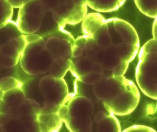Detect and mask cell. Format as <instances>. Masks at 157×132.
<instances>
[{
    "label": "cell",
    "instance_id": "obj_23",
    "mask_svg": "<svg viewBox=\"0 0 157 132\" xmlns=\"http://www.w3.org/2000/svg\"><path fill=\"white\" fill-rule=\"evenodd\" d=\"M83 54V50L81 47L74 44L72 48V57L78 58L81 57Z\"/></svg>",
    "mask_w": 157,
    "mask_h": 132
},
{
    "label": "cell",
    "instance_id": "obj_17",
    "mask_svg": "<svg viewBox=\"0 0 157 132\" xmlns=\"http://www.w3.org/2000/svg\"><path fill=\"white\" fill-rule=\"evenodd\" d=\"M13 7L7 0H1V23L0 28L11 21Z\"/></svg>",
    "mask_w": 157,
    "mask_h": 132
},
{
    "label": "cell",
    "instance_id": "obj_12",
    "mask_svg": "<svg viewBox=\"0 0 157 132\" xmlns=\"http://www.w3.org/2000/svg\"><path fill=\"white\" fill-rule=\"evenodd\" d=\"M126 0H83V2L94 10L98 12L115 11L122 7Z\"/></svg>",
    "mask_w": 157,
    "mask_h": 132
},
{
    "label": "cell",
    "instance_id": "obj_24",
    "mask_svg": "<svg viewBox=\"0 0 157 132\" xmlns=\"http://www.w3.org/2000/svg\"><path fill=\"white\" fill-rule=\"evenodd\" d=\"M11 4L12 6L15 8H21L22 6L25 3L27 2L30 0H7Z\"/></svg>",
    "mask_w": 157,
    "mask_h": 132
},
{
    "label": "cell",
    "instance_id": "obj_9",
    "mask_svg": "<svg viewBox=\"0 0 157 132\" xmlns=\"http://www.w3.org/2000/svg\"><path fill=\"white\" fill-rule=\"evenodd\" d=\"M124 76L103 77L94 85V93L95 97L103 102L113 99L129 82Z\"/></svg>",
    "mask_w": 157,
    "mask_h": 132
},
{
    "label": "cell",
    "instance_id": "obj_8",
    "mask_svg": "<svg viewBox=\"0 0 157 132\" xmlns=\"http://www.w3.org/2000/svg\"><path fill=\"white\" fill-rule=\"evenodd\" d=\"M39 85L44 98V104L60 106L67 101L69 97V90L64 78L47 75L41 78Z\"/></svg>",
    "mask_w": 157,
    "mask_h": 132
},
{
    "label": "cell",
    "instance_id": "obj_13",
    "mask_svg": "<svg viewBox=\"0 0 157 132\" xmlns=\"http://www.w3.org/2000/svg\"><path fill=\"white\" fill-rule=\"evenodd\" d=\"M69 58H59L54 59L49 69V75L56 78H64L73 66Z\"/></svg>",
    "mask_w": 157,
    "mask_h": 132
},
{
    "label": "cell",
    "instance_id": "obj_7",
    "mask_svg": "<svg viewBox=\"0 0 157 132\" xmlns=\"http://www.w3.org/2000/svg\"><path fill=\"white\" fill-rule=\"evenodd\" d=\"M140 96L137 87L130 80L118 95L110 100L104 102V105L109 113L117 115H127L136 108Z\"/></svg>",
    "mask_w": 157,
    "mask_h": 132
},
{
    "label": "cell",
    "instance_id": "obj_11",
    "mask_svg": "<svg viewBox=\"0 0 157 132\" xmlns=\"http://www.w3.org/2000/svg\"><path fill=\"white\" fill-rule=\"evenodd\" d=\"M26 99L22 88H18L3 92L1 90V104L3 105L4 113L10 107L20 106Z\"/></svg>",
    "mask_w": 157,
    "mask_h": 132
},
{
    "label": "cell",
    "instance_id": "obj_1",
    "mask_svg": "<svg viewBox=\"0 0 157 132\" xmlns=\"http://www.w3.org/2000/svg\"><path fill=\"white\" fill-rule=\"evenodd\" d=\"M136 68L137 83L148 97L157 100V40L147 42L139 52Z\"/></svg>",
    "mask_w": 157,
    "mask_h": 132
},
{
    "label": "cell",
    "instance_id": "obj_5",
    "mask_svg": "<svg viewBox=\"0 0 157 132\" xmlns=\"http://www.w3.org/2000/svg\"><path fill=\"white\" fill-rule=\"evenodd\" d=\"M68 107L69 118L65 123L71 132H91L92 116L94 113L92 103L84 96H78L70 100Z\"/></svg>",
    "mask_w": 157,
    "mask_h": 132
},
{
    "label": "cell",
    "instance_id": "obj_3",
    "mask_svg": "<svg viewBox=\"0 0 157 132\" xmlns=\"http://www.w3.org/2000/svg\"><path fill=\"white\" fill-rule=\"evenodd\" d=\"M16 23L25 35L36 34L51 25L59 28L52 13L46 10L40 0H30L19 8Z\"/></svg>",
    "mask_w": 157,
    "mask_h": 132
},
{
    "label": "cell",
    "instance_id": "obj_26",
    "mask_svg": "<svg viewBox=\"0 0 157 132\" xmlns=\"http://www.w3.org/2000/svg\"></svg>",
    "mask_w": 157,
    "mask_h": 132
},
{
    "label": "cell",
    "instance_id": "obj_18",
    "mask_svg": "<svg viewBox=\"0 0 157 132\" xmlns=\"http://www.w3.org/2000/svg\"><path fill=\"white\" fill-rule=\"evenodd\" d=\"M24 83L15 77H7L0 81V89L3 92L18 88H22Z\"/></svg>",
    "mask_w": 157,
    "mask_h": 132
},
{
    "label": "cell",
    "instance_id": "obj_15",
    "mask_svg": "<svg viewBox=\"0 0 157 132\" xmlns=\"http://www.w3.org/2000/svg\"><path fill=\"white\" fill-rule=\"evenodd\" d=\"M140 12L148 17L157 18V0H134Z\"/></svg>",
    "mask_w": 157,
    "mask_h": 132
},
{
    "label": "cell",
    "instance_id": "obj_19",
    "mask_svg": "<svg viewBox=\"0 0 157 132\" xmlns=\"http://www.w3.org/2000/svg\"><path fill=\"white\" fill-rule=\"evenodd\" d=\"M103 76V74L92 72L78 77V80L87 85H94L99 81Z\"/></svg>",
    "mask_w": 157,
    "mask_h": 132
},
{
    "label": "cell",
    "instance_id": "obj_16",
    "mask_svg": "<svg viewBox=\"0 0 157 132\" xmlns=\"http://www.w3.org/2000/svg\"><path fill=\"white\" fill-rule=\"evenodd\" d=\"M94 63L86 56L79 58L74 64V70L78 77L93 71Z\"/></svg>",
    "mask_w": 157,
    "mask_h": 132
},
{
    "label": "cell",
    "instance_id": "obj_21",
    "mask_svg": "<svg viewBox=\"0 0 157 132\" xmlns=\"http://www.w3.org/2000/svg\"><path fill=\"white\" fill-rule=\"evenodd\" d=\"M124 132H156L153 128L144 125H135L124 130Z\"/></svg>",
    "mask_w": 157,
    "mask_h": 132
},
{
    "label": "cell",
    "instance_id": "obj_4",
    "mask_svg": "<svg viewBox=\"0 0 157 132\" xmlns=\"http://www.w3.org/2000/svg\"><path fill=\"white\" fill-rule=\"evenodd\" d=\"M45 9L51 13L59 29L67 25L82 22L87 14L88 6L83 0H40Z\"/></svg>",
    "mask_w": 157,
    "mask_h": 132
},
{
    "label": "cell",
    "instance_id": "obj_25",
    "mask_svg": "<svg viewBox=\"0 0 157 132\" xmlns=\"http://www.w3.org/2000/svg\"><path fill=\"white\" fill-rule=\"evenodd\" d=\"M107 115L102 111L98 112L94 115V120L96 123H99L105 118Z\"/></svg>",
    "mask_w": 157,
    "mask_h": 132
},
{
    "label": "cell",
    "instance_id": "obj_2",
    "mask_svg": "<svg viewBox=\"0 0 157 132\" xmlns=\"http://www.w3.org/2000/svg\"><path fill=\"white\" fill-rule=\"evenodd\" d=\"M26 39L27 45L20 61L23 70L30 75L49 71L54 59L46 47L44 36L36 34L26 35Z\"/></svg>",
    "mask_w": 157,
    "mask_h": 132
},
{
    "label": "cell",
    "instance_id": "obj_14",
    "mask_svg": "<svg viewBox=\"0 0 157 132\" xmlns=\"http://www.w3.org/2000/svg\"><path fill=\"white\" fill-rule=\"evenodd\" d=\"M96 129L98 132H119L121 131L119 121L115 116V115L111 113L107 115L103 120L98 123Z\"/></svg>",
    "mask_w": 157,
    "mask_h": 132
},
{
    "label": "cell",
    "instance_id": "obj_6",
    "mask_svg": "<svg viewBox=\"0 0 157 132\" xmlns=\"http://www.w3.org/2000/svg\"><path fill=\"white\" fill-rule=\"evenodd\" d=\"M1 69L14 67L20 61L27 45L26 35L21 32L10 35L0 36Z\"/></svg>",
    "mask_w": 157,
    "mask_h": 132
},
{
    "label": "cell",
    "instance_id": "obj_10",
    "mask_svg": "<svg viewBox=\"0 0 157 132\" xmlns=\"http://www.w3.org/2000/svg\"><path fill=\"white\" fill-rule=\"evenodd\" d=\"M42 106L35 100L26 99L19 106V119L25 123L37 122Z\"/></svg>",
    "mask_w": 157,
    "mask_h": 132
},
{
    "label": "cell",
    "instance_id": "obj_22",
    "mask_svg": "<svg viewBox=\"0 0 157 132\" xmlns=\"http://www.w3.org/2000/svg\"><path fill=\"white\" fill-rule=\"evenodd\" d=\"M61 120L63 122L66 123L69 118V109L68 105L64 104L60 105L58 112Z\"/></svg>",
    "mask_w": 157,
    "mask_h": 132
},
{
    "label": "cell",
    "instance_id": "obj_20",
    "mask_svg": "<svg viewBox=\"0 0 157 132\" xmlns=\"http://www.w3.org/2000/svg\"><path fill=\"white\" fill-rule=\"evenodd\" d=\"M129 62L126 60H121L118 65L112 70V75L113 77L124 76L126 73Z\"/></svg>",
    "mask_w": 157,
    "mask_h": 132
}]
</instances>
